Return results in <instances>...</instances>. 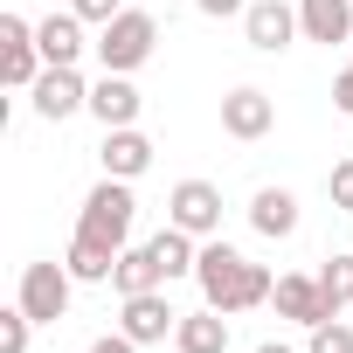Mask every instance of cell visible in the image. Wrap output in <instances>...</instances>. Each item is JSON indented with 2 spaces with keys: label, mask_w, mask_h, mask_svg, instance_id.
Masks as SVG:
<instances>
[{
  "label": "cell",
  "mask_w": 353,
  "mask_h": 353,
  "mask_svg": "<svg viewBox=\"0 0 353 353\" xmlns=\"http://www.w3.org/2000/svg\"><path fill=\"white\" fill-rule=\"evenodd\" d=\"M194 284H201V298L215 305V312H256V305H270V291H277V277L263 270V263H250L243 250H229V243H201V263H194Z\"/></svg>",
  "instance_id": "1"
},
{
  "label": "cell",
  "mask_w": 353,
  "mask_h": 353,
  "mask_svg": "<svg viewBox=\"0 0 353 353\" xmlns=\"http://www.w3.org/2000/svg\"><path fill=\"white\" fill-rule=\"evenodd\" d=\"M132 222H139V201H132V181H104L83 194V215H77V229L83 236H97V243H111V250H132Z\"/></svg>",
  "instance_id": "2"
},
{
  "label": "cell",
  "mask_w": 353,
  "mask_h": 353,
  "mask_svg": "<svg viewBox=\"0 0 353 353\" xmlns=\"http://www.w3.org/2000/svg\"><path fill=\"white\" fill-rule=\"evenodd\" d=\"M152 42H159V21H152L145 8H125L118 21H104V28H97V42H90V49H97V63H104V70L132 77V70L152 56Z\"/></svg>",
  "instance_id": "3"
},
{
  "label": "cell",
  "mask_w": 353,
  "mask_h": 353,
  "mask_svg": "<svg viewBox=\"0 0 353 353\" xmlns=\"http://www.w3.org/2000/svg\"><path fill=\"white\" fill-rule=\"evenodd\" d=\"M70 263H28L21 270V291H14V305L35 319V325H56V319H70Z\"/></svg>",
  "instance_id": "4"
},
{
  "label": "cell",
  "mask_w": 353,
  "mask_h": 353,
  "mask_svg": "<svg viewBox=\"0 0 353 353\" xmlns=\"http://www.w3.org/2000/svg\"><path fill=\"white\" fill-rule=\"evenodd\" d=\"M42 70H49V63H42L35 21L0 14V83H8V90H35V77H42Z\"/></svg>",
  "instance_id": "5"
},
{
  "label": "cell",
  "mask_w": 353,
  "mask_h": 353,
  "mask_svg": "<svg viewBox=\"0 0 353 353\" xmlns=\"http://www.w3.org/2000/svg\"><path fill=\"white\" fill-rule=\"evenodd\" d=\"M166 222L173 229H188V236H222V188L215 181H181V188H173L166 194Z\"/></svg>",
  "instance_id": "6"
},
{
  "label": "cell",
  "mask_w": 353,
  "mask_h": 353,
  "mask_svg": "<svg viewBox=\"0 0 353 353\" xmlns=\"http://www.w3.org/2000/svg\"><path fill=\"white\" fill-rule=\"evenodd\" d=\"M270 305H277V319H291V325H325V319H339V305L325 298V284L319 277H305V270H284L277 277V291H270Z\"/></svg>",
  "instance_id": "7"
},
{
  "label": "cell",
  "mask_w": 353,
  "mask_h": 353,
  "mask_svg": "<svg viewBox=\"0 0 353 353\" xmlns=\"http://www.w3.org/2000/svg\"><path fill=\"white\" fill-rule=\"evenodd\" d=\"M77 111H90V83L77 77V63H49V70L35 77V118L63 125V118H77Z\"/></svg>",
  "instance_id": "8"
},
{
  "label": "cell",
  "mask_w": 353,
  "mask_h": 353,
  "mask_svg": "<svg viewBox=\"0 0 353 353\" xmlns=\"http://www.w3.org/2000/svg\"><path fill=\"white\" fill-rule=\"evenodd\" d=\"M243 35H250V49H256V56H284V49H291V35H305V28H298V8H291V0H250Z\"/></svg>",
  "instance_id": "9"
},
{
  "label": "cell",
  "mask_w": 353,
  "mask_h": 353,
  "mask_svg": "<svg viewBox=\"0 0 353 353\" xmlns=\"http://www.w3.org/2000/svg\"><path fill=\"white\" fill-rule=\"evenodd\" d=\"M173 325H181V312L166 305V284H159V291H139V298H125V319H118V332H132L139 346H159Z\"/></svg>",
  "instance_id": "10"
},
{
  "label": "cell",
  "mask_w": 353,
  "mask_h": 353,
  "mask_svg": "<svg viewBox=\"0 0 353 353\" xmlns=\"http://www.w3.org/2000/svg\"><path fill=\"white\" fill-rule=\"evenodd\" d=\"M139 111H145V97H139V83H132V77L104 70V83H90V118H97L104 132H118V125H139Z\"/></svg>",
  "instance_id": "11"
},
{
  "label": "cell",
  "mask_w": 353,
  "mask_h": 353,
  "mask_svg": "<svg viewBox=\"0 0 353 353\" xmlns=\"http://www.w3.org/2000/svg\"><path fill=\"white\" fill-rule=\"evenodd\" d=\"M270 125H277V104H270L256 83H236V90L222 97V132H229V139H263Z\"/></svg>",
  "instance_id": "12"
},
{
  "label": "cell",
  "mask_w": 353,
  "mask_h": 353,
  "mask_svg": "<svg viewBox=\"0 0 353 353\" xmlns=\"http://www.w3.org/2000/svg\"><path fill=\"white\" fill-rule=\"evenodd\" d=\"M104 173H111V181H139V173L152 166V139L139 132V125H118V132H104Z\"/></svg>",
  "instance_id": "13"
},
{
  "label": "cell",
  "mask_w": 353,
  "mask_h": 353,
  "mask_svg": "<svg viewBox=\"0 0 353 353\" xmlns=\"http://www.w3.org/2000/svg\"><path fill=\"white\" fill-rule=\"evenodd\" d=\"M298 28L305 42H353V0H298Z\"/></svg>",
  "instance_id": "14"
},
{
  "label": "cell",
  "mask_w": 353,
  "mask_h": 353,
  "mask_svg": "<svg viewBox=\"0 0 353 353\" xmlns=\"http://www.w3.org/2000/svg\"><path fill=\"white\" fill-rule=\"evenodd\" d=\"M173 346H181V353H229V312H215V305L181 312V325H173Z\"/></svg>",
  "instance_id": "15"
},
{
  "label": "cell",
  "mask_w": 353,
  "mask_h": 353,
  "mask_svg": "<svg viewBox=\"0 0 353 353\" xmlns=\"http://www.w3.org/2000/svg\"><path fill=\"white\" fill-rule=\"evenodd\" d=\"M250 229L270 236V243L298 236V194H291V188H256V201H250Z\"/></svg>",
  "instance_id": "16"
},
{
  "label": "cell",
  "mask_w": 353,
  "mask_h": 353,
  "mask_svg": "<svg viewBox=\"0 0 353 353\" xmlns=\"http://www.w3.org/2000/svg\"><path fill=\"white\" fill-rule=\"evenodd\" d=\"M118 256H125V250H111V243H97V236H83V229H77L70 250H63V263H70L77 284H111V277H118Z\"/></svg>",
  "instance_id": "17"
},
{
  "label": "cell",
  "mask_w": 353,
  "mask_h": 353,
  "mask_svg": "<svg viewBox=\"0 0 353 353\" xmlns=\"http://www.w3.org/2000/svg\"><path fill=\"white\" fill-rule=\"evenodd\" d=\"M35 42H42V63H77L83 56V14H42Z\"/></svg>",
  "instance_id": "18"
},
{
  "label": "cell",
  "mask_w": 353,
  "mask_h": 353,
  "mask_svg": "<svg viewBox=\"0 0 353 353\" xmlns=\"http://www.w3.org/2000/svg\"><path fill=\"white\" fill-rule=\"evenodd\" d=\"M194 243H201V236H188V229H173V222H166V229L152 236V256H159L166 284H173V277H194V263H201V250H194Z\"/></svg>",
  "instance_id": "19"
},
{
  "label": "cell",
  "mask_w": 353,
  "mask_h": 353,
  "mask_svg": "<svg viewBox=\"0 0 353 353\" xmlns=\"http://www.w3.org/2000/svg\"><path fill=\"white\" fill-rule=\"evenodd\" d=\"M111 284H118V298H139V291H159V284H166V270H159L152 243H145V250H125V256H118V277H111Z\"/></svg>",
  "instance_id": "20"
},
{
  "label": "cell",
  "mask_w": 353,
  "mask_h": 353,
  "mask_svg": "<svg viewBox=\"0 0 353 353\" xmlns=\"http://www.w3.org/2000/svg\"><path fill=\"white\" fill-rule=\"evenodd\" d=\"M319 284H325V298L346 312V305H353V256H332V263L319 270Z\"/></svg>",
  "instance_id": "21"
},
{
  "label": "cell",
  "mask_w": 353,
  "mask_h": 353,
  "mask_svg": "<svg viewBox=\"0 0 353 353\" xmlns=\"http://www.w3.org/2000/svg\"><path fill=\"white\" fill-rule=\"evenodd\" d=\"M305 353H353V325H339V319L312 325V346H305Z\"/></svg>",
  "instance_id": "22"
},
{
  "label": "cell",
  "mask_w": 353,
  "mask_h": 353,
  "mask_svg": "<svg viewBox=\"0 0 353 353\" xmlns=\"http://www.w3.org/2000/svg\"><path fill=\"white\" fill-rule=\"evenodd\" d=\"M28 325H35V319H28L21 305L0 312V353H28Z\"/></svg>",
  "instance_id": "23"
},
{
  "label": "cell",
  "mask_w": 353,
  "mask_h": 353,
  "mask_svg": "<svg viewBox=\"0 0 353 353\" xmlns=\"http://www.w3.org/2000/svg\"><path fill=\"white\" fill-rule=\"evenodd\" d=\"M70 14H83L90 28H104V21H118V14H125V0H77Z\"/></svg>",
  "instance_id": "24"
},
{
  "label": "cell",
  "mask_w": 353,
  "mask_h": 353,
  "mask_svg": "<svg viewBox=\"0 0 353 353\" xmlns=\"http://www.w3.org/2000/svg\"><path fill=\"white\" fill-rule=\"evenodd\" d=\"M325 188H332V208H346V215H353V159H339V166H332V181H325Z\"/></svg>",
  "instance_id": "25"
},
{
  "label": "cell",
  "mask_w": 353,
  "mask_h": 353,
  "mask_svg": "<svg viewBox=\"0 0 353 353\" xmlns=\"http://www.w3.org/2000/svg\"><path fill=\"white\" fill-rule=\"evenodd\" d=\"M201 14H215V21H229V14H250V0H194Z\"/></svg>",
  "instance_id": "26"
},
{
  "label": "cell",
  "mask_w": 353,
  "mask_h": 353,
  "mask_svg": "<svg viewBox=\"0 0 353 353\" xmlns=\"http://www.w3.org/2000/svg\"><path fill=\"white\" fill-rule=\"evenodd\" d=\"M90 353H139V339H132V332H104Z\"/></svg>",
  "instance_id": "27"
},
{
  "label": "cell",
  "mask_w": 353,
  "mask_h": 353,
  "mask_svg": "<svg viewBox=\"0 0 353 353\" xmlns=\"http://www.w3.org/2000/svg\"><path fill=\"white\" fill-rule=\"evenodd\" d=\"M332 104H339V111H346V118H353V63H346V70H339V83H332Z\"/></svg>",
  "instance_id": "28"
},
{
  "label": "cell",
  "mask_w": 353,
  "mask_h": 353,
  "mask_svg": "<svg viewBox=\"0 0 353 353\" xmlns=\"http://www.w3.org/2000/svg\"><path fill=\"white\" fill-rule=\"evenodd\" d=\"M256 353H291V346H277V339H263V346H256Z\"/></svg>",
  "instance_id": "29"
}]
</instances>
